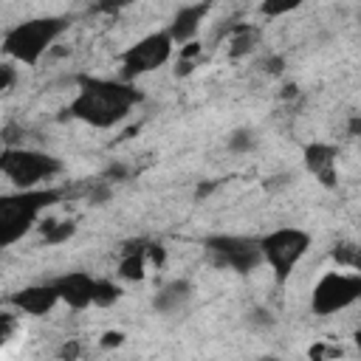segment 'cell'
Segmentation results:
<instances>
[{
	"instance_id": "1",
	"label": "cell",
	"mask_w": 361,
	"mask_h": 361,
	"mask_svg": "<svg viewBox=\"0 0 361 361\" xmlns=\"http://www.w3.org/2000/svg\"><path fill=\"white\" fill-rule=\"evenodd\" d=\"M141 90L127 79H102V76H76V96L68 104V116L90 127L107 130L121 124L130 110L141 102Z\"/></svg>"
},
{
	"instance_id": "2",
	"label": "cell",
	"mask_w": 361,
	"mask_h": 361,
	"mask_svg": "<svg viewBox=\"0 0 361 361\" xmlns=\"http://www.w3.org/2000/svg\"><path fill=\"white\" fill-rule=\"evenodd\" d=\"M62 189L56 186H34V189H17L14 195L0 197V245H14L23 234L31 231V226L39 220V214L62 200Z\"/></svg>"
},
{
	"instance_id": "3",
	"label": "cell",
	"mask_w": 361,
	"mask_h": 361,
	"mask_svg": "<svg viewBox=\"0 0 361 361\" xmlns=\"http://www.w3.org/2000/svg\"><path fill=\"white\" fill-rule=\"evenodd\" d=\"M71 20L68 17H31L17 25H11L3 37V51L6 56L23 62V65H37L42 54L68 31Z\"/></svg>"
},
{
	"instance_id": "4",
	"label": "cell",
	"mask_w": 361,
	"mask_h": 361,
	"mask_svg": "<svg viewBox=\"0 0 361 361\" xmlns=\"http://www.w3.org/2000/svg\"><path fill=\"white\" fill-rule=\"evenodd\" d=\"M259 248L265 257V265H271L276 285H285L293 274V268L302 262V257L310 248V234L296 226H282L259 237Z\"/></svg>"
},
{
	"instance_id": "5",
	"label": "cell",
	"mask_w": 361,
	"mask_h": 361,
	"mask_svg": "<svg viewBox=\"0 0 361 361\" xmlns=\"http://www.w3.org/2000/svg\"><path fill=\"white\" fill-rule=\"evenodd\" d=\"M0 169L17 189H34L42 180H51L62 172V161L42 152V149H25V147H3L0 152Z\"/></svg>"
},
{
	"instance_id": "6",
	"label": "cell",
	"mask_w": 361,
	"mask_h": 361,
	"mask_svg": "<svg viewBox=\"0 0 361 361\" xmlns=\"http://www.w3.org/2000/svg\"><path fill=\"white\" fill-rule=\"evenodd\" d=\"M206 257L217 268H228L237 274H251L259 265H265L259 237H243V234H209L203 240Z\"/></svg>"
},
{
	"instance_id": "7",
	"label": "cell",
	"mask_w": 361,
	"mask_h": 361,
	"mask_svg": "<svg viewBox=\"0 0 361 361\" xmlns=\"http://www.w3.org/2000/svg\"><path fill=\"white\" fill-rule=\"evenodd\" d=\"M355 302H361V271L355 274L327 271L310 290V310L316 316H333Z\"/></svg>"
},
{
	"instance_id": "8",
	"label": "cell",
	"mask_w": 361,
	"mask_h": 361,
	"mask_svg": "<svg viewBox=\"0 0 361 361\" xmlns=\"http://www.w3.org/2000/svg\"><path fill=\"white\" fill-rule=\"evenodd\" d=\"M172 45H175V39H172L169 31H152V34L141 37L138 42H133L118 56V62H121V79L135 82L138 76L161 68L172 56Z\"/></svg>"
},
{
	"instance_id": "9",
	"label": "cell",
	"mask_w": 361,
	"mask_h": 361,
	"mask_svg": "<svg viewBox=\"0 0 361 361\" xmlns=\"http://www.w3.org/2000/svg\"><path fill=\"white\" fill-rule=\"evenodd\" d=\"M302 161H305V169H307L324 189H336V183H338V169H336L338 147H336V144L313 141V144L305 147Z\"/></svg>"
},
{
	"instance_id": "10",
	"label": "cell",
	"mask_w": 361,
	"mask_h": 361,
	"mask_svg": "<svg viewBox=\"0 0 361 361\" xmlns=\"http://www.w3.org/2000/svg\"><path fill=\"white\" fill-rule=\"evenodd\" d=\"M56 293H59V302H65L68 307L73 310H85L93 305V290H96V279L87 274V271H68L56 279H51Z\"/></svg>"
},
{
	"instance_id": "11",
	"label": "cell",
	"mask_w": 361,
	"mask_h": 361,
	"mask_svg": "<svg viewBox=\"0 0 361 361\" xmlns=\"http://www.w3.org/2000/svg\"><path fill=\"white\" fill-rule=\"evenodd\" d=\"M8 302L23 310V313H31V316H45L48 310H54V305L59 302V293L54 288V282H39V285H28V288H20L17 293L8 296Z\"/></svg>"
},
{
	"instance_id": "12",
	"label": "cell",
	"mask_w": 361,
	"mask_h": 361,
	"mask_svg": "<svg viewBox=\"0 0 361 361\" xmlns=\"http://www.w3.org/2000/svg\"><path fill=\"white\" fill-rule=\"evenodd\" d=\"M209 8H212V0H197V3H186V6H180V8L172 14V23H169L166 31L172 34L175 45H183V42L195 39V34H197L200 23L206 20Z\"/></svg>"
},
{
	"instance_id": "13",
	"label": "cell",
	"mask_w": 361,
	"mask_h": 361,
	"mask_svg": "<svg viewBox=\"0 0 361 361\" xmlns=\"http://www.w3.org/2000/svg\"><path fill=\"white\" fill-rule=\"evenodd\" d=\"M192 282L189 279H172L152 296V310L161 316H175L192 302Z\"/></svg>"
},
{
	"instance_id": "14",
	"label": "cell",
	"mask_w": 361,
	"mask_h": 361,
	"mask_svg": "<svg viewBox=\"0 0 361 361\" xmlns=\"http://www.w3.org/2000/svg\"><path fill=\"white\" fill-rule=\"evenodd\" d=\"M147 245H149V240H130L124 245V257L118 262V276L121 279H130V282L144 279L147 262H149L147 259Z\"/></svg>"
},
{
	"instance_id": "15",
	"label": "cell",
	"mask_w": 361,
	"mask_h": 361,
	"mask_svg": "<svg viewBox=\"0 0 361 361\" xmlns=\"http://www.w3.org/2000/svg\"><path fill=\"white\" fill-rule=\"evenodd\" d=\"M257 42H259V28L248 25V23H240V25H234L231 39H228V56L231 59H243L257 48Z\"/></svg>"
},
{
	"instance_id": "16",
	"label": "cell",
	"mask_w": 361,
	"mask_h": 361,
	"mask_svg": "<svg viewBox=\"0 0 361 361\" xmlns=\"http://www.w3.org/2000/svg\"><path fill=\"white\" fill-rule=\"evenodd\" d=\"M73 234H76V220H45L42 223V243L45 245L68 243Z\"/></svg>"
},
{
	"instance_id": "17",
	"label": "cell",
	"mask_w": 361,
	"mask_h": 361,
	"mask_svg": "<svg viewBox=\"0 0 361 361\" xmlns=\"http://www.w3.org/2000/svg\"><path fill=\"white\" fill-rule=\"evenodd\" d=\"M257 144H259V135H257V130H251V127H234V130L228 133V138H226L228 152H237V155L254 152Z\"/></svg>"
},
{
	"instance_id": "18",
	"label": "cell",
	"mask_w": 361,
	"mask_h": 361,
	"mask_svg": "<svg viewBox=\"0 0 361 361\" xmlns=\"http://www.w3.org/2000/svg\"><path fill=\"white\" fill-rule=\"evenodd\" d=\"M330 257H333L341 268L361 271V245H355V243H338V245H333Z\"/></svg>"
},
{
	"instance_id": "19",
	"label": "cell",
	"mask_w": 361,
	"mask_h": 361,
	"mask_svg": "<svg viewBox=\"0 0 361 361\" xmlns=\"http://www.w3.org/2000/svg\"><path fill=\"white\" fill-rule=\"evenodd\" d=\"M121 285H116L113 279H96V290H93V305L96 307H110L121 299Z\"/></svg>"
},
{
	"instance_id": "20",
	"label": "cell",
	"mask_w": 361,
	"mask_h": 361,
	"mask_svg": "<svg viewBox=\"0 0 361 361\" xmlns=\"http://www.w3.org/2000/svg\"><path fill=\"white\" fill-rule=\"evenodd\" d=\"M299 6H305V0H262L259 3V14L262 17H282L296 11Z\"/></svg>"
},
{
	"instance_id": "21",
	"label": "cell",
	"mask_w": 361,
	"mask_h": 361,
	"mask_svg": "<svg viewBox=\"0 0 361 361\" xmlns=\"http://www.w3.org/2000/svg\"><path fill=\"white\" fill-rule=\"evenodd\" d=\"M110 197H113V183L110 180L96 178V180L87 183V203L90 206H104Z\"/></svg>"
},
{
	"instance_id": "22",
	"label": "cell",
	"mask_w": 361,
	"mask_h": 361,
	"mask_svg": "<svg viewBox=\"0 0 361 361\" xmlns=\"http://www.w3.org/2000/svg\"><path fill=\"white\" fill-rule=\"evenodd\" d=\"M245 324L254 327V330H265V327H274V313L265 310V307H254L245 313Z\"/></svg>"
},
{
	"instance_id": "23",
	"label": "cell",
	"mask_w": 361,
	"mask_h": 361,
	"mask_svg": "<svg viewBox=\"0 0 361 361\" xmlns=\"http://www.w3.org/2000/svg\"><path fill=\"white\" fill-rule=\"evenodd\" d=\"M290 183H293V175H290V172H276V175H268V178L262 180L265 192H271V195H276V192L288 189Z\"/></svg>"
},
{
	"instance_id": "24",
	"label": "cell",
	"mask_w": 361,
	"mask_h": 361,
	"mask_svg": "<svg viewBox=\"0 0 361 361\" xmlns=\"http://www.w3.org/2000/svg\"><path fill=\"white\" fill-rule=\"evenodd\" d=\"M135 0H96L93 3V11L96 14H118L121 8H127V6H133Z\"/></svg>"
},
{
	"instance_id": "25",
	"label": "cell",
	"mask_w": 361,
	"mask_h": 361,
	"mask_svg": "<svg viewBox=\"0 0 361 361\" xmlns=\"http://www.w3.org/2000/svg\"><path fill=\"white\" fill-rule=\"evenodd\" d=\"M127 175H130V169H127L124 164H118V161H113V164H107V169L102 172V178H104V180H110V183H118V180H127Z\"/></svg>"
},
{
	"instance_id": "26",
	"label": "cell",
	"mask_w": 361,
	"mask_h": 361,
	"mask_svg": "<svg viewBox=\"0 0 361 361\" xmlns=\"http://www.w3.org/2000/svg\"><path fill=\"white\" fill-rule=\"evenodd\" d=\"M14 82H17V71H14V65H0V90L3 93H8L11 87H14Z\"/></svg>"
},
{
	"instance_id": "27",
	"label": "cell",
	"mask_w": 361,
	"mask_h": 361,
	"mask_svg": "<svg viewBox=\"0 0 361 361\" xmlns=\"http://www.w3.org/2000/svg\"><path fill=\"white\" fill-rule=\"evenodd\" d=\"M262 71L271 73V76H279V73L285 71V59H282L279 54H271V56L262 59Z\"/></svg>"
},
{
	"instance_id": "28",
	"label": "cell",
	"mask_w": 361,
	"mask_h": 361,
	"mask_svg": "<svg viewBox=\"0 0 361 361\" xmlns=\"http://www.w3.org/2000/svg\"><path fill=\"white\" fill-rule=\"evenodd\" d=\"M14 327H17L14 316H11V313H0V344H6V341L11 338Z\"/></svg>"
},
{
	"instance_id": "29",
	"label": "cell",
	"mask_w": 361,
	"mask_h": 361,
	"mask_svg": "<svg viewBox=\"0 0 361 361\" xmlns=\"http://www.w3.org/2000/svg\"><path fill=\"white\" fill-rule=\"evenodd\" d=\"M147 259H149L152 265H164V262H166V248L158 245V243H149V245H147Z\"/></svg>"
},
{
	"instance_id": "30",
	"label": "cell",
	"mask_w": 361,
	"mask_h": 361,
	"mask_svg": "<svg viewBox=\"0 0 361 361\" xmlns=\"http://www.w3.org/2000/svg\"><path fill=\"white\" fill-rule=\"evenodd\" d=\"M200 51H203V45H200V42H195V39H189V42H183V45H180V56H178V59H197V56H200Z\"/></svg>"
},
{
	"instance_id": "31",
	"label": "cell",
	"mask_w": 361,
	"mask_h": 361,
	"mask_svg": "<svg viewBox=\"0 0 361 361\" xmlns=\"http://www.w3.org/2000/svg\"><path fill=\"white\" fill-rule=\"evenodd\" d=\"M99 344H102V347H118V344H124V333H121V330H107V333L99 338Z\"/></svg>"
},
{
	"instance_id": "32",
	"label": "cell",
	"mask_w": 361,
	"mask_h": 361,
	"mask_svg": "<svg viewBox=\"0 0 361 361\" xmlns=\"http://www.w3.org/2000/svg\"><path fill=\"white\" fill-rule=\"evenodd\" d=\"M214 189H217V180H200V183L195 186V200H203V197H209Z\"/></svg>"
},
{
	"instance_id": "33",
	"label": "cell",
	"mask_w": 361,
	"mask_h": 361,
	"mask_svg": "<svg viewBox=\"0 0 361 361\" xmlns=\"http://www.w3.org/2000/svg\"><path fill=\"white\" fill-rule=\"evenodd\" d=\"M195 71V59H178L175 62V76H189Z\"/></svg>"
},
{
	"instance_id": "34",
	"label": "cell",
	"mask_w": 361,
	"mask_h": 361,
	"mask_svg": "<svg viewBox=\"0 0 361 361\" xmlns=\"http://www.w3.org/2000/svg\"><path fill=\"white\" fill-rule=\"evenodd\" d=\"M76 355H79V344H76V341L59 347V358H76Z\"/></svg>"
},
{
	"instance_id": "35",
	"label": "cell",
	"mask_w": 361,
	"mask_h": 361,
	"mask_svg": "<svg viewBox=\"0 0 361 361\" xmlns=\"http://www.w3.org/2000/svg\"><path fill=\"white\" fill-rule=\"evenodd\" d=\"M347 130H350V135H361V116H353L347 121Z\"/></svg>"
},
{
	"instance_id": "36",
	"label": "cell",
	"mask_w": 361,
	"mask_h": 361,
	"mask_svg": "<svg viewBox=\"0 0 361 361\" xmlns=\"http://www.w3.org/2000/svg\"><path fill=\"white\" fill-rule=\"evenodd\" d=\"M296 93H299V87H296V85H293V82H290V85H285V87H282V99H293V96H296Z\"/></svg>"
},
{
	"instance_id": "37",
	"label": "cell",
	"mask_w": 361,
	"mask_h": 361,
	"mask_svg": "<svg viewBox=\"0 0 361 361\" xmlns=\"http://www.w3.org/2000/svg\"><path fill=\"white\" fill-rule=\"evenodd\" d=\"M358 23H361V20H358Z\"/></svg>"
}]
</instances>
